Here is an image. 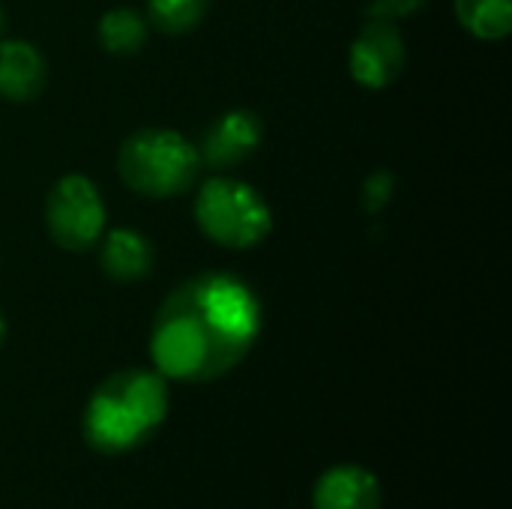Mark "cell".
Masks as SVG:
<instances>
[{"instance_id": "1", "label": "cell", "mask_w": 512, "mask_h": 509, "mask_svg": "<svg viewBox=\"0 0 512 509\" xmlns=\"http://www.w3.org/2000/svg\"><path fill=\"white\" fill-rule=\"evenodd\" d=\"M261 306L252 288L225 273H204L168 294L150 336V354L162 378L216 381L255 345Z\"/></svg>"}, {"instance_id": "2", "label": "cell", "mask_w": 512, "mask_h": 509, "mask_svg": "<svg viewBox=\"0 0 512 509\" xmlns=\"http://www.w3.org/2000/svg\"><path fill=\"white\" fill-rule=\"evenodd\" d=\"M168 414V384L159 372L126 369L96 387L84 408V438L99 453H126L144 444Z\"/></svg>"}, {"instance_id": "3", "label": "cell", "mask_w": 512, "mask_h": 509, "mask_svg": "<svg viewBox=\"0 0 512 509\" xmlns=\"http://www.w3.org/2000/svg\"><path fill=\"white\" fill-rule=\"evenodd\" d=\"M117 171L123 183L144 198H174L195 186L201 156L186 135L162 126H144L123 141Z\"/></svg>"}, {"instance_id": "4", "label": "cell", "mask_w": 512, "mask_h": 509, "mask_svg": "<svg viewBox=\"0 0 512 509\" xmlns=\"http://www.w3.org/2000/svg\"><path fill=\"white\" fill-rule=\"evenodd\" d=\"M198 228L225 249H252L273 231V213L255 186L234 177H207L195 195Z\"/></svg>"}, {"instance_id": "5", "label": "cell", "mask_w": 512, "mask_h": 509, "mask_svg": "<svg viewBox=\"0 0 512 509\" xmlns=\"http://www.w3.org/2000/svg\"><path fill=\"white\" fill-rule=\"evenodd\" d=\"M105 204L99 189L84 174L60 177L45 201V225L51 240L66 252H87L105 234Z\"/></svg>"}, {"instance_id": "6", "label": "cell", "mask_w": 512, "mask_h": 509, "mask_svg": "<svg viewBox=\"0 0 512 509\" xmlns=\"http://www.w3.org/2000/svg\"><path fill=\"white\" fill-rule=\"evenodd\" d=\"M348 69L357 84L369 90L390 87L405 69V42L393 18H372L351 45Z\"/></svg>"}, {"instance_id": "7", "label": "cell", "mask_w": 512, "mask_h": 509, "mask_svg": "<svg viewBox=\"0 0 512 509\" xmlns=\"http://www.w3.org/2000/svg\"><path fill=\"white\" fill-rule=\"evenodd\" d=\"M264 138V123L255 111H228L222 114L201 141V162L210 168H231L252 156Z\"/></svg>"}, {"instance_id": "8", "label": "cell", "mask_w": 512, "mask_h": 509, "mask_svg": "<svg viewBox=\"0 0 512 509\" xmlns=\"http://www.w3.org/2000/svg\"><path fill=\"white\" fill-rule=\"evenodd\" d=\"M315 509H381V483L360 465H336L315 483Z\"/></svg>"}, {"instance_id": "9", "label": "cell", "mask_w": 512, "mask_h": 509, "mask_svg": "<svg viewBox=\"0 0 512 509\" xmlns=\"http://www.w3.org/2000/svg\"><path fill=\"white\" fill-rule=\"evenodd\" d=\"M45 78H48V66L36 45L24 39L0 42V99L30 102L42 93Z\"/></svg>"}, {"instance_id": "10", "label": "cell", "mask_w": 512, "mask_h": 509, "mask_svg": "<svg viewBox=\"0 0 512 509\" xmlns=\"http://www.w3.org/2000/svg\"><path fill=\"white\" fill-rule=\"evenodd\" d=\"M99 261L102 270L114 279V282H141L150 270H153V246L141 231L132 228H114L105 234Z\"/></svg>"}, {"instance_id": "11", "label": "cell", "mask_w": 512, "mask_h": 509, "mask_svg": "<svg viewBox=\"0 0 512 509\" xmlns=\"http://www.w3.org/2000/svg\"><path fill=\"white\" fill-rule=\"evenodd\" d=\"M459 24L477 39H504L512 30V0H453Z\"/></svg>"}, {"instance_id": "12", "label": "cell", "mask_w": 512, "mask_h": 509, "mask_svg": "<svg viewBox=\"0 0 512 509\" xmlns=\"http://www.w3.org/2000/svg\"><path fill=\"white\" fill-rule=\"evenodd\" d=\"M144 42H147V21L135 9L117 6L99 18V45L108 54H114V57L138 54L144 48Z\"/></svg>"}, {"instance_id": "13", "label": "cell", "mask_w": 512, "mask_h": 509, "mask_svg": "<svg viewBox=\"0 0 512 509\" xmlns=\"http://www.w3.org/2000/svg\"><path fill=\"white\" fill-rule=\"evenodd\" d=\"M210 0H147V12L162 33H189L207 12Z\"/></svg>"}, {"instance_id": "14", "label": "cell", "mask_w": 512, "mask_h": 509, "mask_svg": "<svg viewBox=\"0 0 512 509\" xmlns=\"http://www.w3.org/2000/svg\"><path fill=\"white\" fill-rule=\"evenodd\" d=\"M393 189H396L393 174H390V171H375V174L363 183V207H366L369 213H378V210L390 201Z\"/></svg>"}, {"instance_id": "15", "label": "cell", "mask_w": 512, "mask_h": 509, "mask_svg": "<svg viewBox=\"0 0 512 509\" xmlns=\"http://www.w3.org/2000/svg\"><path fill=\"white\" fill-rule=\"evenodd\" d=\"M423 6H426V0H375L372 15L375 18H402V15H411Z\"/></svg>"}, {"instance_id": "16", "label": "cell", "mask_w": 512, "mask_h": 509, "mask_svg": "<svg viewBox=\"0 0 512 509\" xmlns=\"http://www.w3.org/2000/svg\"><path fill=\"white\" fill-rule=\"evenodd\" d=\"M3 30H6V12H3V6H0V36H3Z\"/></svg>"}, {"instance_id": "17", "label": "cell", "mask_w": 512, "mask_h": 509, "mask_svg": "<svg viewBox=\"0 0 512 509\" xmlns=\"http://www.w3.org/2000/svg\"><path fill=\"white\" fill-rule=\"evenodd\" d=\"M3 336H6V321H3V312H0V342H3Z\"/></svg>"}]
</instances>
